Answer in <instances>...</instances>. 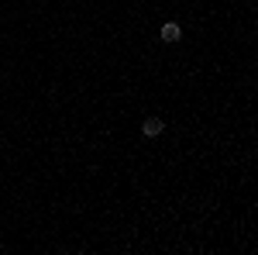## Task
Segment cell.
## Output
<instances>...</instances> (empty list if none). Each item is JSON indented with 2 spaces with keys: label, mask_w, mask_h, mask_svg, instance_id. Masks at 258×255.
<instances>
[{
  "label": "cell",
  "mask_w": 258,
  "mask_h": 255,
  "mask_svg": "<svg viewBox=\"0 0 258 255\" xmlns=\"http://www.w3.org/2000/svg\"><path fill=\"white\" fill-rule=\"evenodd\" d=\"M159 38L165 41V45H176V41H182V24L179 21H165L159 31Z\"/></svg>",
  "instance_id": "1"
},
{
  "label": "cell",
  "mask_w": 258,
  "mask_h": 255,
  "mask_svg": "<svg viewBox=\"0 0 258 255\" xmlns=\"http://www.w3.org/2000/svg\"><path fill=\"white\" fill-rule=\"evenodd\" d=\"M162 131H165V121L162 118H145L141 121V135L145 138H159Z\"/></svg>",
  "instance_id": "2"
}]
</instances>
